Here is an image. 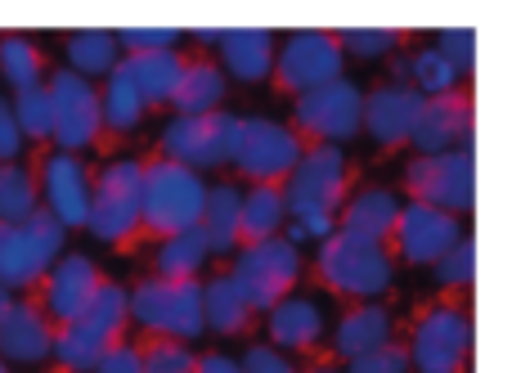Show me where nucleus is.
<instances>
[{"label":"nucleus","mask_w":512,"mask_h":373,"mask_svg":"<svg viewBox=\"0 0 512 373\" xmlns=\"http://www.w3.org/2000/svg\"><path fill=\"white\" fill-rule=\"evenodd\" d=\"M104 284V275L95 270V261L90 257H63L50 266V275H45V306L41 311L50 315V324H68L77 320L81 311H86V302L95 297V288Z\"/></svg>","instance_id":"nucleus-19"},{"label":"nucleus","mask_w":512,"mask_h":373,"mask_svg":"<svg viewBox=\"0 0 512 373\" xmlns=\"http://www.w3.org/2000/svg\"><path fill=\"white\" fill-rule=\"evenodd\" d=\"M140 189H144V162L117 158L99 176H90V207L86 230L104 243H126L140 230Z\"/></svg>","instance_id":"nucleus-6"},{"label":"nucleus","mask_w":512,"mask_h":373,"mask_svg":"<svg viewBox=\"0 0 512 373\" xmlns=\"http://www.w3.org/2000/svg\"><path fill=\"white\" fill-rule=\"evenodd\" d=\"M472 140V95L468 90H450V95H432L418 108V122L409 131V144L418 149V158L427 153H450L468 149Z\"/></svg>","instance_id":"nucleus-17"},{"label":"nucleus","mask_w":512,"mask_h":373,"mask_svg":"<svg viewBox=\"0 0 512 373\" xmlns=\"http://www.w3.org/2000/svg\"><path fill=\"white\" fill-rule=\"evenodd\" d=\"M405 72L414 77V90L423 99H432V95H450V90H459V81H463V72L454 68L450 59H441V50H418L414 59H405Z\"/></svg>","instance_id":"nucleus-34"},{"label":"nucleus","mask_w":512,"mask_h":373,"mask_svg":"<svg viewBox=\"0 0 512 373\" xmlns=\"http://www.w3.org/2000/svg\"><path fill=\"white\" fill-rule=\"evenodd\" d=\"M342 45H337L333 32H292L283 41V50L274 54V81L288 95H306L315 86H328V81L342 77Z\"/></svg>","instance_id":"nucleus-15"},{"label":"nucleus","mask_w":512,"mask_h":373,"mask_svg":"<svg viewBox=\"0 0 512 373\" xmlns=\"http://www.w3.org/2000/svg\"><path fill=\"white\" fill-rule=\"evenodd\" d=\"M239 369H243V373H297V369L288 365V360L279 356V351H274V347H261V342H256L248 356H243Z\"/></svg>","instance_id":"nucleus-46"},{"label":"nucleus","mask_w":512,"mask_h":373,"mask_svg":"<svg viewBox=\"0 0 512 373\" xmlns=\"http://www.w3.org/2000/svg\"><path fill=\"white\" fill-rule=\"evenodd\" d=\"M122 324H126V288L104 279V284L95 288V297L86 302V311L54 329L50 356L63 365V373H90L99 365V356L117 342Z\"/></svg>","instance_id":"nucleus-2"},{"label":"nucleus","mask_w":512,"mask_h":373,"mask_svg":"<svg viewBox=\"0 0 512 373\" xmlns=\"http://www.w3.org/2000/svg\"><path fill=\"white\" fill-rule=\"evenodd\" d=\"M95 373H140V347H131V342H113V347L99 356Z\"/></svg>","instance_id":"nucleus-44"},{"label":"nucleus","mask_w":512,"mask_h":373,"mask_svg":"<svg viewBox=\"0 0 512 373\" xmlns=\"http://www.w3.org/2000/svg\"><path fill=\"white\" fill-rule=\"evenodd\" d=\"M117 68L126 72V81L140 90L144 108H149V104H171V90H176L180 72H185V59L176 50H149V54H126Z\"/></svg>","instance_id":"nucleus-23"},{"label":"nucleus","mask_w":512,"mask_h":373,"mask_svg":"<svg viewBox=\"0 0 512 373\" xmlns=\"http://www.w3.org/2000/svg\"><path fill=\"white\" fill-rule=\"evenodd\" d=\"M212 261V252H207L203 234L194 230H180L171 234V239H162V252H158V279H198V270Z\"/></svg>","instance_id":"nucleus-31"},{"label":"nucleus","mask_w":512,"mask_h":373,"mask_svg":"<svg viewBox=\"0 0 512 373\" xmlns=\"http://www.w3.org/2000/svg\"><path fill=\"white\" fill-rule=\"evenodd\" d=\"M140 117H144L140 90L126 81L122 68H113L108 72L104 95H99V122H104L108 131H131V126H140Z\"/></svg>","instance_id":"nucleus-33"},{"label":"nucleus","mask_w":512,"mask_h":373,"mask_svg":"<svg viewBox=\"0 0 512 373\" xmlns=\"http://www.w3.org/2000/svg\"><path fill=\"white\" fill-rule=\"evenodd\" d=\"M279 189H283V207L306 230V239L324 243L346 203V153L337 144H310L297 158V167L283 176Z\"/></svg>","instance_id":"nucleus-1"},{"label":"nucleus","mask_w":512,"mask_h":373,"mask_svg":"<svg viewBox=\"0 0 512 373\" xmlns=\"http://www.w3.org/2000/svg\"><path fill=\"white\" fill-rule=\"evenodd\" d=\"M5 306H9V288H0V315H5Z\"/></svg>","instance_id":"nucleus-49"},{"label":"nucleus","mask_w":512,"mask_h":373,"mask_svg":"<svg viewBox=\"0 0 512 373\" xmlns=\"http://www.w3.org/2000/svg\"><path fill=\"white\" fill-rule=\"evenodd\" d=\"M68 72L77 77H99V72H113L117 68V41L113 32H99V27H86V32H72L68 36Z\"/></svg>","instance_id":"nucleus-32"},{"label":"nucleus","mask_w":512,"mask_h":373,"mask_svg":"<svg viewBox=\"0 0 512 373\" xmlns=\"http://www.w3.org/2000/svg\"><path fill=\"white\" fill-rule=\"evenodd\" d=\"M234 135H239V117L216 108V113L198 117H171L162 131V158L180 162V167H221L234 153Z\"/></svg>","instance_id":"nucleus-11"},{"label":"nucleus","mask_w":512,"mask_h":373,"mask_svg":"<svg viewBox=\"0 0 512 373\" xmlns=\"http://www.w3.org/2000/svg\"><path fill=\"white\" fill-rule=\"evenodd\" d=\"M203 324L212 333H225V338H234V333H243L252 324V306L243 302V293L234 288L230 275H216L203 284Z\"/></svg>","instance_id":"nucleus-30"},{"label":"nucleus","mask_w":512,"mask_h":373,"mask_svg":"<svg viewBox=\"0 0 512 373\" xmlns=\"http://www.w3.org/2000/svg\"><path fill=\"white\" fill-rule=\"evenodd\" d=\"M221 32H225V27H194L189 36H198L203 45H221Z\"/></svg>","instance_id":"nucleus-48"},{"label":"nucleus","mask_w":512,"mask_h":373,"mask_svg":"<svg viewBox=\"0 0 512 373\" xmlns=\"http://www.w3.org/2000/svg\"><path fill=\"white\" fill-rule=\"evenodd\" d=\"M45 95H50V140L59 144V153H77L99 140V131H104V122H99V90L86 77L63 68L45 81Z\"/></svg>","instance_id":"nucleus-12"},{"label":"nucleus","mask_w":512,"mask_h":373,"mask_svg":"<svg viewBox=\"0 0 512 373\" xmlns=\"http://www.w3.org/2000/svg\"><path fill=\"white\" fill-rule=\"evenodd\" d=\"M270 338L274 347L310 351L324 338V315L310 297H283L279 306H270Z\"/></svg>","instance_id":"nucleus-26"},{"label":"nucleus","mask_w":512,"mask_h":373,"mask_svg":"<svg viewBox=\"0 0 512 373\" xmlns=\"http://www.w3.org/2000/svg\"><path fill=\"white\" fill-rule=\"evenodd\" d=\"M310 373H337V369H328V365H319V369H310Z\"/></svg>","instance_id":"nucleus-50"},{"label":"nucleus","mask_w":512,"mask_h":373,"mask_svg":"<svg viewBox=\"0 0 512 373\" xmlns=\"http://www.w3.org/2000/svg\"><path fill=\"white\" fill-rule=\"evenodd\" d=\"M333 36L342 45V54H360V59H378V54L400 45V32H391V27H342Z\"/></svg>","instance_id":"nucleus-39"},{"label":"nucleus","mask_w":512,"mask_h":373,"mask_svg":"<svg viewBox=\"0 0 512 373\" xmlns=\"http://www.w3.org/2000/svg\"><path fill=\"white\" fill-rule=\"evenodd\" d=\"M194 373H243V369H239V360H230V356H221V351H216V356H198Z\"/></svg>","instance_id":"nucleus-47"},{"label":"nucleus","mask_w":512,"mask_h":373,"mask_svg":"<svg viewBox=\"0 0 512 373\" xmlns=\"http://www.w3.org/2000/svg\"><path fill=\"white\" fill-rule=\"evenodd\" d=\"M234 288L243 293V302L256 311H270L279 306L283 297L297 288L301 279V257L288 239H261V243H243L239 257H234V270H230Z\"/></svg>","instance_id":"nucleus-8"},{"label":"nucleus","mask_w":512,"mask_h":373,"mask_svg":"<svg viewBox=\"0 0 512 373\" xmlns=\"http://www.w3.org/2000/svg\"><path fill=\"white\" fill-rule=\"evenodd\" d=\"M360 113H364V95L355 81L337 77L328 86H315L306 95H297V108H292V131L306 135V140L319 144H337V140H351L360 131Z\"/></svg>","instance_id":"nucleus-13"},{"label":"nucleus","mask_w":512,"mask_h":373,"mask_svg":"<svg viewBox=\"0 0 512 373\" xmlns=\"http://www.w3.org/2000/svg\"><path fill=\"white\" fill-rule=\"evenodd\" d=\"M472 261H477L472 243H468V239H459V243H454V248L432 266L436 284H441V288H468V284H472Z\"/></svg>","instance_id":"nucleus-40"},{"label":"nucleus","mask_w":512,"mask_h":373,"mask_svg":"<svg viewBox=\"0 0 512 373\" xmlns=\"http://www.w3.org/2000/svg\"><path fill=\"white\" fill-rule=\"evenodd\" d=\"M418 108H423V95L405 81H391V86H378L364 95V113L360 126H369L373 144L382 149H396V144H409V131L418 122Z\"/></svg>","instance_id":"nucleus-18"},{"label":"nucleus","mask_w":512,"mask_h":373,"mask_svg":"<svg viewBox=\"0 0 512 373\" xmlns=\"http://www.w3.org/2000/svg\"><path fill=\"white\" fill-rule=\"evenodd\" d=\"M221 54H225L230 77L261 81V77H270V63H274V32L270 27H225Z\"/></svg>","instance_id":"nucleus-24"},{"label":"nucleus","mask_w":512,"mask_h":373,"mask_svg":"<svg viewBox=\"0 0 512 373\" xmlns=\"http://www.w3.org/2000/svg\"><path fill=\"white\" fill-rule=\"evenodd\" d=\"M126 315L140 329L171 342H194L207 333L203 324V284L198 279H144L126 293Z\"/></svg>","instance_id":"nucleus-5"},{"label":"nucleus","mask_w":512,"mask_h":373,"mask_svg":"<svg viewBox=\"0 0 512 373\" xmlns=\"http://www.w3.org/2000/svg\"><path fill=\"white\" fill-rule=\"evenodd\" d=\"M283 221H288L283 189L279 185H252L248 194H243V203H239V243L274 239Z\"/></svg>","instance_id":"nucleus-29"},{"label":"nucleus","mask_w":512,"mask_h":373,"mask_svg":"<svg viewBox=\"0 0 512 373\" xmlns=\"http://www.w3.org/2000/svg\"><path fill=\"white\" fill-rule=\"evenodd\" d=\"M387 342H391V315L373 302L346 311L342 324H337V333H333V351L342 360H355V356H364V351H378V347H387Z\"/></svg>","instance_id":"nucleus-28"},{"label":"nucleus","mask_w":512,"mask_h":373,"mask_svg":"<svg viewBox=\"0 0 512 373\" xmlns=\"http://www.w3.org/2000/svg\"><path fill=\"white\" fill-rule=\"evenodd\" d=\"M436 50H441V59H450L459 72H468L472 54H477V32H472V27H445Z\"/></svg>","instance_id":"nucleus-43"},{"label":"nucleus","mask_w":512,"mask_h":373,"mask_svg":"<svg viewBox=\"0 0 512 373\" xmlns=\"http://www.w3.org/2000/svg\"><path fill=\"white\" fill-rule=\"evenodd\" d=\"M396 216H400V198L391 194V189H364V194H355V198L342 203V212H337V230L387 248L391 230H396Z\"/></svg>","instance_id":"nucleus-22"},{"label":"nucleus","mask_w":512,"mask_h":373,"mask_svg":"<svg viewBox=\"0 0 512 373\" xmlns=\"http://www.w3.org/2000/svg\"><path fill=\"white\" fill-rule=\"evenodd\" d=\"M207 185L198 171L180 167V162H144V189H140V225L153 230L158 239H171L180 230H194L203 216Z\"/></svg>","instance_id":"nucleus-3"},{"label":"nucleus","mask_w":512,"mask_h":373,"mask_svg":"<svg viewBox=\"0 0 512 373\" xmlns=\"http://www.w3.org/2000/svg\"><path fill=\"white\" fill-rule=\"evenodd\" d=\"M86 207H90V171L77 153H54L45 162V212L63 225L77 230L86 225Z\"/></svg>","instance_id":"nucleus-20"},{"label":"nucleus","mask_w":512,"mask_h":373,"mask_svg":"<svg viewBox=\"0 0 512 373\" xmlns=\"http://www.w3.org/2000/svg\"><path fill=\"white\" fill-rule=\"evenodd\" d=\"M63 225L45 207H36L27 221H0V288H32L63 252Z\"/></svg>","instance_id":"nucleus-7"},{"label":"nucleus","mask_w":512,"mask_h":373,"mask_svg":"<svg viewBox=\"0 0 512 373\" xmlns=\"http://www.w3.org/2000/svg\"><path fill=\"white\" fill-rule=\"evenodd\" d=\"M459 239H463L459 216L436 212V207H423V203H405L396 216V230L387 239V252L405 257L409 266H436Z\"/></svg>","instance_id":"nucleus-16"},{"label":"nucleus","mask_w":512,"mask_h":373,"mask_svg":"<svg viewBox=\"0 0 512 373\" xmlns=\"http://www.w3.org/2000/svg\"><path fill=\"white\" fill-rule=\"evenodd\" d=\"M0 373H9V369H5V360H0Z\"/></svg>","instance_id":"nucleus-51"},{"label":"nucleus","mask_w":512,"mask_h":373,"mask_svg":"<svg viewBox=\"0 0 512 373\" xmlns=\"http://www.w3.org/2000/svg\"><path fill=\"white\" fill-rule=\"evenodd\" d=\"M405 189L414 203L436 207V212L463 216L472 207V153L450 149V153H427L405 167Z\"/></svg>","instance_id":"nucleus-14"},{"label":"nucleus","mask_w":512,"mask_h":373,"mask_svg":"<svg viewBox=\"0 0 512 373\" xmlns=\"http://www.w3.org/2000/svg\"><path fill=\"white\" fill-rule=\"evenodd\" d=\"M0 72H5V81L14 90L41 86V77H45L41 50H36L27 36H5V41H0Z\"/></svg>","instance_id":"nucleus-36"},{"label":"nucleus","mask_w":512,"mask_h":373,"mask_svg":"<svg viewBox=\"0 0 512 373\" xmlns=\"http://www.w3.org/2000/svg\"><path fill=\"white\" fill-rule=\"evenodd\" d=\"M54 347V324L36 302H9L0 315V356L14 365H41Z\"/></svg>","instance_id":"nucleus-21"},{"label":"nucleus","mask_w":512,"mask_h":373,"mask_svg":"<svg viewBox=\"0 0 512 373\" xmlns=\"http://www.w3.org/2000/svg\"><path fill=\"white\" fill-rule=\"evenodd\" d=\"M18 153H23V135H18V122H14L9 99L0 95V167H5V162H14Z\"/></svg>","instance_id":"nucleus-45"},{"label":"nucleus","mask_w":512,"mask_h":373,"mask_svg":"<svg viewBox=\"0 0 512 373\" xmlns=\"http://www.w3.org/2000/svg\"><path fill=\"white\" fill-rule=\"evenodd\" d=\"M9 108H14V122L23 140H50V95H45V81L18 90Z\"/></svg>","instance_id":"nucleus-37"},{"label":"nucleus","mask_w":512,"mask_h":373,"mask_svg":"<svg viewBox=\"0 0 512 373\" xmlns=\"http://www.w3.org/2000/svg\"><path fill=\"white\" fill-rule=\"evenodd\" d=\"M472 347V324L468 311L454 302H441L423 311L409 338V373H463Z\"/></svg>","instance_id":"nucleus-9"},{"label":"nucleus","mask_w":512,"mask_h":373,"mask_svg":"<svg viewBox=\"0 0 512 373\" xmlns=\"http://www.w3.org/2000/svg\"><path fill=\"white\" fill-rule=\"evenodd\" d=\"M225 99V72L216 68L212 59H194L185 63L176 90H171V104H176V117H198V113H216Z\"/></svg>","instance_id":"nucleus-27"},{"label":"nucleus","mask_w":512,"mask_h":373,"mask_svg":"<svg viewBox=\"0 0 512 373\" xmlns=\"http://www.w3.org/2000/svg\"><path fill=\"white\" fill-rule=\"evenodd\" d=\"M346 373H409V351L400 342H387L378 351H364V356L346 360Z\"/></svg>","instance_id":"nucleus-42"},{"label":"nucleus","mask_w":512,"mask_h":373,"mask_svg":"<svg viewBox=\"0 0 512 373\" xmlns=\"http://www.w3.org/2000/svg\"><path fill=\"white\" fill-rule=\"evenodd\" d=\"M239 203H243V189H234V185L207 189L203 216H198V234H203V243H207L212 257H230V252H239Z\"/></svg>","instance_id":"nucleus-25"},{"label":"nucleus","mask_w":512,"mask_h":373,"mask_svg":"<svg viewBox=\"0 0 512 373\" xmlns=\"http://www.w3.org/2000/svg\"><path fill=\"white\" fill-rule=\"evenodd\" d=\"M315 270L333 293L355 297V302H369V297H382L391 288V275H396V261L382 243L355 239V234L333 230L324 243H319Z\"/></svg>","instance_id":"nucleus-4"},{"label":"nucleus","mask_w":512,"mask_h":373,"mask_svg":"<svg viewBox=\"0 0 512 373\" xmlns=\"http://www.w3.org/2000/svg\"><path fill=\"white\" fill-rule=\"evenodd\" d=\"M301 153H306V144H301V135L292 126H279L270 117H239L230 162L243 176H252L256 185H279L297 167Z\"/></svg>","instance_id":"nucleus-10"},{"label":"nucleus","mask_w":512,"mask_h":373,"mask_svg":"<svg viewBox=\"0 0 512 373\" xmlns=\"http://www.w3.org/2000/svg\"><path fill=\"white\" fill-rule=\"evenodd\" d=\"M36 207H41V203H36L32 171L18 167V162H5V167H0V221L18 225V221H27Z\"/></svg>","instance_id":"nucleus-35"},{"label":"nucleus","mask_w":512,"mask_h":373,"mask_svg":"<svg viewBox=\"0 0 512 373\" xmlns=\"http://www.w3.org/2000/svg\"><path fill=\"white\" fill-rule=\"evenodd\" d=\"M194 351L189 342H171V338H153L140 351V373H194Z\"/></svg>","instance_id":"nucleus-38"},{"label":"nucleus","mask_w":512,"mask_h":373,"mask_svg":"<svg viewBox=\"0 0 512 373\" xmlns=\"http://www.w3.org/2000/svg\"><path fill=\"white\" fill-rule=\"evenodd\" d=\"M117 45H126V54H149V50H176L180 32L176 27H117Z\"/></svg>","instance_id":"nucleus-41"}]
</instances>
